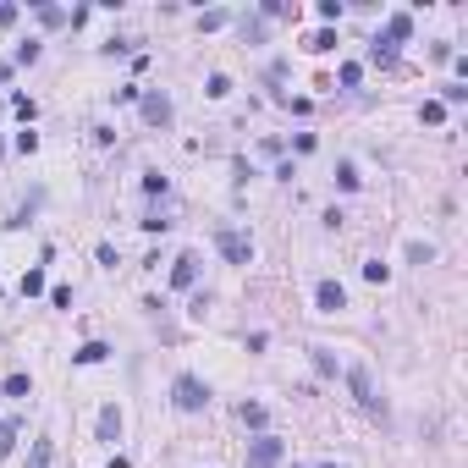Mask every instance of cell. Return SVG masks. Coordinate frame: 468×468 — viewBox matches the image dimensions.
Wrapping results in <instances>:
<instances>
[{
    "label": "cell",
    "mask_w": 468,
    "mask_h": 468,
    "mask_svg": "<svg viewBox=\"0 0 468 468\" xmlns=\"http://www.w3.org/2000/svg\"><path fill=\"white\" fill-rule=\"evenodd\" d=\"M33 468H50V441H33Z\"/></svg>",
    "instance_id": "obj_26"
},
{
    "label": "cell",
    "mask_w": 468,
    "mask_h": 468,
    "mask_svg": "<svg viewBox=\"0 0 468 468\" xmlns=\"http://www.w3.org/2000/svg\"><path fill=\"white\" fill-rule=\"evenodd\" d=\"M193 281H199V253H176V259H171V287L187 292Z\"/></svg>",
    "instance_id": "obj_5"
},
{
    "label": "cell",
    "mask_w": 468,
    "mask_h": 468,
    "mask_svg": "<svg viewBox=\"0 0 468 468\" xmlns=\"http://www.w3.org/2000/svg\"><path fill=\"white\" fill-rule=\"evenodd\" d=\"M17 22V6H0V28H11Z\"/></svg>",
    "instance_id": "obj_29"
},
{
    "label": "cell",
    "mask_w": 468,
    "mask_h": 468,
    "mask_svg": "<svg viewBox=\"0 0 468 468\" xmlns=\"http://www.w3.org/2000/svg\"><path fill=\"white\" fill-rule=\"evenodd\" d=\"M39 22H50V28H61V22H72V11H61V6H39Z\"/></svg>",
    "instance_id": "obj_13"
},
{
    "label": "cell",
    "mask_w": 468,
    "mask_h": 468,
    "mask_svg": "<svg viewBox=\"0 0 468 468\" xmlns=\"http://www.w3.org/2000/svg\"><path fill=\"white\" fill-rule=\"evenodd\" d=\"M17 435H22V419H6V424H0V458L17 452Z\"/></svg>",
    "instance_id": "obj_9"
},
{
    "label": "cell",
    "mask_w": 468,
    "mask_h": 468,
    "mask_svg": "<svg viewBox=\"0 0 468 468\" xmlns=\"http://www.w3.org/2000/svg\"><path fill=\"white\" fill-rule=\"evenodd\" d=\"M204 94H210V99H226V94H232V78H226V72H215V78H210V88H204Z\"/></svg>",
    "instance_id": "obj_16"
},
{
    "label": "cell",
    "mask_w": 468,
    "mask_h": 468,
    "mask_svg": "<svg viewBox=\"0 0 468 468\" xmlns=\"http://www.w3.org/2000/svg\"><path fill=\"white\" fill-rule=\"evenodd\" d=\"M287 463V441H276V435H259L253 446H248V468H281Z\"/></svg>",
    "instance_id": "obj_2"
},
{
    "label": "cell",
    "mask_w": 468,
    "mask_h": 468,
    "mask_svg": "<svg viewBox=\"0 0 468 468\" xmlns=\"http://www.w3.org/2000/svg\"><path fill=\"white\" fill-rule=\"evenodd\" d=\"M215 248H221L232 265H248V259H253V237L232 232V226H221V232H215Z\"/></svg>",
    "instance_id": "obj_3"
},
{
    "label": "cell",
    "mask_w": 468,
    "mask_h": 468,
    "mask_svg": "<svg viewBox=\"0 0 468 468\" xmlns=\"http://www.w3.org/2000/svg\"><path fill=\"white\" fill-rule=\"evenodd\" d=\"M314 303H319V314L347 309V292H342V281H319V287H314Z\"/></svg>",
    "instance_id": "obj_6"
},
{
    "label": "cell",
    "mask_w": 468,
    "mask_h": 468,
    "mask_svg": "<svg viewBox=\"0 0 468 468\" xmlns=\"http://www.w3.org/2000/svg\"><path fill=\"white\" fill-rule=\"evenodd\" d=\"M116 435H122V413L105 408V413H99V441H116Z\"/></svg>",
    "instance_id": "obj_10"
},
{
    "label": "cell",
    "mask_w": 468,
    "mask_h": 468,
    "mask_svg": "<svg viewBox=\"0 0 468 468\" xmlns=\"http://www.w3.org/2000/svg\"><path fill=\"white\" fill-rule=\"evenodd\" d=\"M171 402H176L182 413H199V408H210V386H204L199 375H176V386H171Z\"/></svg>",
    "instance_id": "obj_1"
},
{
    "label": "cell",
    "mask_w": 468,
    "mask_h": 468,
    "mask_svg": "<svg viewBox=\"0 0 468 468\" xmlns=\"http://www.w3.org/2000/svg\"><path fill=\"white\" fill-rule=\"evenodd\" d=\"M33 61H39V44H33V39H28V44H17V67H33Z\"/></svg>",
    "instance_id": "obj_19"
},
{
    "label": "cell",
    "mask_w": 468,
    "mask_h": 468,
    "mask_svg": "<svg viewBox=\"0 0 468 468\" xmlns=\"http://www.w3.org/2000/svg\"><path fill=\"white\" fill-rule=\"evenodd\" d=\"M314 369H319V375H336V358H331L325 347H314Z\"/></svg>",
    "instance_id": "obj_21"
},
{
    "label": "cell",
    "mask_w": 468,
    "mask_h": 468,
    "mask_svg": "<svg viewBox=\"0 0 468 468\" xmlns=\"http://www.w3.org/2000/svg\"><path fill=\"white\" fill-rule=\"evenodd\" d=\"M144 122H155V127L171 122V99L165 94H144Z\"/></svg>",
    "instance_id": "obj_7"
},
{
    "label": "cell",
    "mask_w": 468,
    "mask_h": 468,
    "mask_svg": "<svg viewBox=\"0 0 468 468\" xmlns=\"http://www.w3.org/2000/svg\"><path fill=\"white\" fill-rule=\"evenodd\" d=\"M386 276H391V270L381 265V259H369V265H364V281H386Z\"/></svg>",
    "instance_id": "obj_24"
},
{
    "label": "cell",
    "mask_w": 468,
    "mask_h": 468,
    "mask_svg": "<svg viewBox=\"0 0 468 468\" xmlns=\"http://www.w3.org/2000/svg\"><path fill=\"white\" fill-rule=\"evenodd\" d=\"M347 386H353V396H358V408L381 413V396H375V381H369V369H364V364H353V369H347Z\"/></svg>",
    "instance_id": "obj_4"
},
{
    "label": "cell",
    "mask_w": 468,
    "mask_h": 468,
    "mask_svg": "<svg viewBox=\"0 0 468 468\" xmlns=\"http://www.w3.org/2000/svg\"><path fill=\"white\" fill-rule=\"evenodd\" d=\"M292 468H298V463H292Z\"/></svg>",
    "instance_id": "obj_32"
},
{
    "label": "cell",
    "mask_w": 468,
    "mask_h": 468,
    "mask_svg": "<svg viewBox=\"0 0 468 468\" xmlns=\"http://www.w3.org/2000/svg\"><path fill=\"white\" fill-rule=\"evenodd\" d=\"M386 39H391V44L413 39V17H408V11H391V17H386Z\"/></svg>",
    "instance_id": "obj_8"
},
{
    "label": "cell",
    "mask_w": 468,
    "mask_h": 468,
    "mask_svg": "<svg viewBox=\"0 0 468 468\" xmlns=\"http://www.w3.org/2000/svg\"><path fill=\"white\" fill-rule=\"evenodd\" d=\"M6 396H28V375H11V381H6Z\"/></svg>",
    "instance_id": "obj_27"
},
{
    "label": "cell",
    "mask_w": 468,
    "mask_h": 468,
    "mask_svg": "<svg viewBox=\"0 0 468 468\" xmlns=\"http://www.w3.org/2000/svg\"><path fill=\"white\" fill-rule=\"evenodd\" d=\"M39 292H44V270H28L22 276V298H39Z\"/></svg>",
    "instance_id": "obj_15"
},
{
    "label": "cell",
    "mask_w": 468,
    "mask_h": 468,
    "mask_svg": "<svg viewBox=\"0 0 468 468\" xmlns=\"http://www.w3.org/2000/svg\"><path fill=\"white\" fill-rule=\"evenodd\" d=\"M242 424H253V430H265V408H259V402H242Z\"/></svg>",
    "instance_id": "obj_17"
},
{
    "label": "cell",
    "mask_w": 468,
    "mask_h": 468,
    "mask_svg": "<svg viewBox=\"0 0 468 468\" xmlns=\"http://www.w3.org/2000/svg\"><path fill=\"white\" fill-rule=\"evenodd\" d=\"M50 303L56 309H72V287H50Z\"/></svg>",
    "instance_id": "obj_23"
},
{
    "label": "cell",
    "mask_w": 468,
    "mask_h": 468,
    "mask_svg": "<svg viewBox=\"0 0 468 468\" xmlns=\"http://www.w3.org/2000/svg\"><path fill=\"white\" fill-rule=\"evenodd\" d=\"M419 116H424L430 127H441V122H446V105H441V99H424V110H419Z\"/></svg>",
    "instance_id": "obj_14"
},
{
    "label": "cell",
    "mask_w": 468,
    "mask_h": 468,
    "mask_svg": "<svg viewBox=\"0 0 468 468\" xmlns=\"http://www.w3.org/2000/svg\"><path fill=\"white\" fill-rule=\"evenodd\" d=\"M105 358H110L105 342H83V347H78V364H105Z\"/></svg>",
    "instance_id": "obj_11"
},
{
    "label": "cell",
    "mask_w": 468,
    "mask_h": 468,
    "mask_svg": "<svg viewBox=\"0 0 468 468\" xmlns=\"http://www.w3.org/2000/svg\"><path fill=\"white\" fill-rule=\"evenodd\" d=\"M11 110H17L22 122H33V99H28V94H11Z\"/></svg>",
    "instance_id": "obj_20"
},
{
    "label": "cell",
    "mask_w": 468,
    "mask_h": 468,
    "mask_svg": "<svg viewBox=\"0 0 468 468\" xmlns=\"http://www.w3.org/2000/svg\"><path fill=\"white\" fill-rule=\"evenodd\" d=\"M358 78H364V72H358V61H347V67H342V88H358Z\"/></svg>",
    "instance_id": "obj_25"
},
{
    "label": "cell",
    "mask_w": 468,
    "mask_h": 468,
    "mask_svg": "<svg viewBox=\"0 0 468 468\" xmlns=\"http://www.w3.org/2000/svg\"><path fill=\"white\" fill-rule=\"evenodd\" d=\"M369 61L391 67V61H396V44H391V39H375V44H369Z\"/></svg>",
    "instance_id": "obj_12"
},
{
    "label": "cell",
    "mask_w": 468,
    "mask_h": 468,
    "mask_svg": "<svg viewBox=\"0 0 468 468\" xmlns=\"http://www.w3.org/2000/svg\"><path fill=\"white\" fill-rule=\"evenodd\" d=\"M319 468H347V463H319Z\"/></svg>",
    "instance_id": "obj_31"
},
{
    "label": "cell",
    "mask_w": 468,
    "mask_h": 468,
    "mask_svg": "<svg viewBox=\"0 0 468 468\" xmlns=\"http://www.w3.org/2000/svg\"><path fill=\"white\" fill-rule=\"evenodd\" d=\"M110 468H127V458H110Z\"/></svg>",
    "instance_id": "obj_30"
},
{
    "label": "cell",
    "mask_w": 468,
    "mask_h": 468,
    "mask_svg": "<svg viewBox=\"0 0 468 468\" xmlns=\"http://www.w3.org/2000/svg\"><path fill=\"white\" fill-rule=\"evenodd\" d=\"M144 193H155V199L165 193V176H160V171H149V176H144Z\"/></svg>",
    "instance_id": "obj_28"
},
{
    "label": "cell",
    "mask_w": 468,
    "mask_h": 468,
    "mask_svg": "<svg viewBox=\"0 0 468 468\" xmlns=\"http://www.w3.org/2000/svg\"><path fill=\"white\" fill-rule=\"evenodd\" d=\"M336 182H342V187H358V171H353V165L342 160V165H336Z\"/></svg>",
    "instance_id": "obj_22"
},
{
    "label": "cell",
    "mask_w": 468,
    "mask_h": 468,
    "mask_svg": "<svg viewBox=\"0 0 468 468\" xmlns=\"http://www.w3.org/2000/svg\"><path fill=\"white\" fill-rule=\"evenodd\" d=\"M463 99H468L463 83H446V88H441V105H463Z\"/></svg>",
    "instance_id": "obj_18"
}]
</instances>
